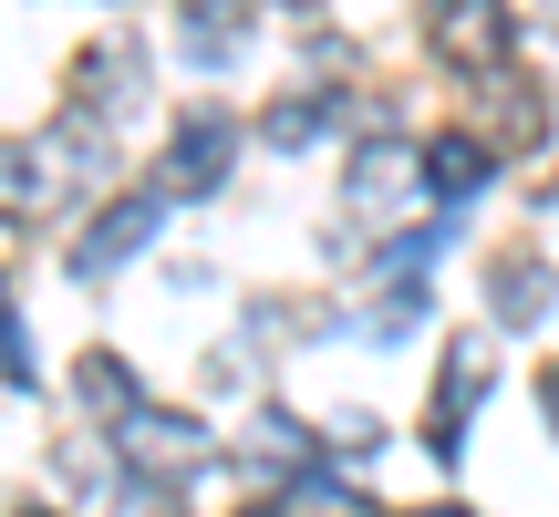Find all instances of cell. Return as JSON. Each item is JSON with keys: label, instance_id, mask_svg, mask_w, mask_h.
Wrapping results in <instances>:
<instances>
[{"label": "cell", "instance_id": "15", "mask_svg": "<svg viewBox=\"0 0 559 517\" xmlns=\"http://www.w3.org/2000/svg\"><path fill=\"white\" fill-rule=\"evenodd\" d=\"M415 517H466V507H415Z\"/></svg>", "mask_w": 559, "mask_h": 517}, {"label": "cell", "instance_id": "5", "mask_svg": "<svg viewBox=\"0 0 559 517\" xmlns=\"http://www.w3.org/2000/svg\"><path fill=\"white\" fill-rule=\"evenodd\" d=\"M156 228H166V197H156V187H135V197H115V207H104L94 228H83L73 269H83V279H115L124 258H135L145 239H156Z\"/></svg>", "mask_w": 559, "mask_h": 517}, {"label": "cell", "instance_id": "14", "mask_svg": "<svg viewBox=\"0 0 559 517\" xmlns=\"http://www.w3.org/2000/svg\"><path fill=\"white\" fill-rule=\"evenodd\" d=\"M539 404H549V424H559V362H549V373H539Z\"/></svg>", "mask_w": 559, "mask_h": 517}, {"label": "cell", "instance_id": "9", "mask_svg": "<svg viewBox=\"0 0 559 517\" xmlns=\"http://www.w3.org/2000/svg\"><path fill=\"white\" fill-rule=\"evenodd\" d=\"M135 94H145V52H135V41H104V52L94 62H83V104H73V115L83 124H104V115H135Z\"/></svg>", "mask_w": 559, "mask_h": 517}, {"label": "cell", "instance_id": "8", "mask_svg": "<svg viewBox=\"0 0 559 517\" xmlns=\"http://www.w3.org/2000/svg\"><path fill=\"white\" fill-rule=\"evenodd\" d=\"M415 156H425V207H445V218L477 207L487 177H498V145L487 135H436V145H415Z\"/></svg>", "mask_w": 559, "mask_h": 517}, {"label": "cell", "instance_id": "10", "mask_svg": "<svg viewBox=\"0 0 559 517\" xmlns=\"http://www.w3.org/2000/svg\"><path fill=\"white\" fill-rule=\"evenodd\" d=\"M239 41H249V21L228 11V0H187V21H177V52L198 62V73H228V62H239Z\"/></svg>", "mask_w": 559, "mask_h": 517}, {"label": "cell", "instance_id": "4", "mask_svg": "<svg viewBox=\"0 0 559 517\" xmlns=\"http://www.w3.org/2000/svg\"><path fill=\"white\" fill-rule=\"evenodd\" d=\"M228 166H239V115H228V104H198V115L177 124V145H166L156 197H166V207H177V197H218Z\"/></svg>", "mask_w": 559, "mask_h": 517}, {"label": "cell", "instance_id": "2", "mask_svg": "<svg viewBox=\"0 0 559 517\" xmlns=\"http://www.w3.org/2000/svg\"><path fill=\"white\" fill-rule=\"evenodd\" d=\"M104 435H115V456L135 466L145 486H177V477H198V456H207V424L198 414H177V404H124V414H104Z\"/></svg>", "mask_w": 559, "mask_h": 517}, {"label": "cell", "instance_id": "17", "mask_svg": "<svg viewBox=\"0 0 559 517\" xmlns=\"http://www.w3.org/2000/svg\"><path fill=\"white\" fill-rule=\"evenodd\" d=\"M21 517H52V507H21Z\"/></svg>", "mask_w": 559, "mask_h": 517}, {"label": "cell", "instance_id": "16", "mask_svg": "<svg viewBox=\"0 0 559 517\" xmlns=\"http://www.w3.org/2000/svg\"><path fill=\"white\" fill-rule=\"evenodd\" d=\"M280 11H311V0H280Z\"/></svg>", "mask_w": 559, "mask_h": 517}, {"label": "cell", "instance_id": "1", "mask_svg": "<svg viewBox=\"0 0 559 517\" xmlns=\"http://www.w3.org/2000/svg\"><path fill=\"white\" fill-rule=\"evenodd\" d=\"M94 124H41V135H11L0 145V218H52L62 197H73L83 177H94Z\"/></svg>", "mask_w": 559, "mask_h": 517}, {"label": "cell", "instance_id": "3", "mask_svg": "<svg viewBox=\"0 0 559 517\" xmlns=\"http://www.w3.org/2000/svg\"><path fill=\"white\" fill-rule=\"evenodd\" d=\"M425 41H436L456 73H508L519 11H508V0H425Z\"/></svg>", "mask_w": 559, "mask_h": 517}, {"label": "cell", "instance_id": "13", "mask_svg": "<svg viewBox=\"0 0 559 517\" xmlns=\"http://www.w3.org/2000/svg\"><path fill=\"white\" fill-rule=\"evenodd\" d=\"M135 394H145V383H135V362H115V352H83V404H94V414H124Z\"/></svg>", "mask_w": 559, "mask_h": 517}, {"label": "cell", "instance_id": "7", "mask_svg": "<svg viewBox=\"0 0 559 517\" xmlns=\"http://www.w3.org/2000/svg\"><path fill=\"white\" fill-rule=\"evenodd\" d=\"M487 394V341H456V362L436 373V404H425V445H436V466L466 456V414H477Z\"/></svg>", "mask_w": 559, "mask_h": 517}, {"label": "cell", "instance_id": "12", "mask_svg": "<svg viewBox=\"0 0 559 517\" xmlns=\"http://www.w3.org/2000/svg\"><path fill=\"white\" fill-rule=\"evenodd\" d=\"M332 124H342V94H300V104H270L260 135H270V145H321Z\"/></svg>", "mask_w": 559, "mask_h": 517}, {"label": "cell", "instance_id": "6", "mask_svg": "<svg viewBox=\"0 0 559 517\" xmlns=\"http://www.w3.org/2000/svg\"><path fill=\"white\" fill-rule=\"evenodd\" d=\"M342 197H353L362 218H394V207L425 197V156H415V145H394V135H373L353 156V177H342Z\"/></svg>", "mask_w": 559, "mask_h": 517}, {"label": "cell", "instance_id": "11", "mask_svg": "<svg viewBox=\"0 0 559 517\" xmlns=\"http://www.w3.org/2000/svg\"><path fill=\"white\" fill-rule=\"evenodd\" d=\"M487 300H498V321H539L549 300H559V279L539 269V258H528V269H519V258H498V279H487Z\"/></svg>", "mask_w": 559, "mask_h": 517}]
</instances>
